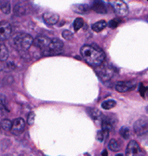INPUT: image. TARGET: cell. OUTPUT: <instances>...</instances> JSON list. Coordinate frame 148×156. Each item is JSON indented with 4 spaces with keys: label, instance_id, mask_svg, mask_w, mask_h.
<instances>
[{
    "label": "cell",
    "instance_id": "22",
    "mask_svg": "<svg viewBox=\"0 0 148 156\" xmlns=\"http://www.w3.org/2000/svg\"><path fill=\"white\" fill-rule=\"evenodd\" d=\"M12 126V122L9 119H3L0 123V127H2L6 131H10Z\"/></svg>",
    "mask_w": 148,
    "mask_h": 156
},
{
    "label": "cell",
    "instance_id": "13",
    "mask_svg": "<svg viewBox=\"0 0 148 156\" xmlns=\"http://www.w3.org/2000/svg\"><path fill=\"white\" fill-rule=\"evenodd\" d=\"M92 9H93L94 11H96L98 13H101V14H104V13L107 12L106 6L102 1H95V2H93V4H92Z\"/></svg>",
    "mask_w": 148,
    "mask_h": 156
},
{
    "label": "cell",
    "instance_id": "3",
    "mask_svg": "<svg viewBox=\"0 0 148 156\" xmlns=\"http://www.w3.org/2000/svg\"><path fill=\"white\" fill-rule=\"evenodd\" d=\"M34 43L33 37L25 33L16 34L12 38L13 46L19 51H26L28 50Z\"/></svg>",
    "mask_w": 148,
    "mask_h": 156
},
{
    "label": "cell",
    "instance_id": "29",
    "mask_svg": "<svg viewBox=\"0 0 148 156\" xmlns=\"http://www.w3.org/2000/svg\"><path fill=\"white\" fill-rule=\"evenodd\" d=\"M28 124L29 125H33L34 122V112H30L29 115H28V120H27Z\"/></svg>",
    "mask_w": 148,
    "mask_h": 156
},
{
    "label": "cell",
    "instance_id": "4",
    "mask_svg": "<svg viewBox=\"0 0 148 156\" xmlns=\"http://www.w3.org/2000/svg\"><path fill=\"white\" fill-rule=\"evenodd\" d=\"M95 72L98 74V76L104 82L109 81L115 74V69L113 66H111L107 62H103L99 66L95 68Z\"/></svg>",
    "mask_w": 148,
    "mask_h": 156
},
{
    "label": "cell",
    "instance_id": "9",
    "mask_svg": "<svg viewBox=\"0 0 148 156\" xmlns=\"http://www.w3.org/2000/svg\"><path fill=\"white\" fill-rule=\"evenodd\" d=\"M136 87V82L133 81H121L117 83L116 89L120 93H125L128 91L133 90Z\"/></svg>",
    "mask_w": 148,
    "mask_h": 156
},
{
    "label": "cell",
    "instance_id": "31",
    "mask_svg": "<svg viewBox=\"0 0 148 156\" xmlns=\"http://www.w3.org/2000/svg\"><path fill=\"white\" fill-rule=\"evenodd\" d=\"M102 155H103V156H108V152H107V151H106V150H103V151H102Z\"/></svg>",
    "mask_w": 148,
    "mask_h": 156
},
{
    "label": "cell",
    "instance_id": "20",
    "mask_svg": "<svg viewBox=\"0 0 148 156\" xmlns=\"http://www.w3.org/2000/svg\"><path fill=\"white\" fill-rule=\"evenodd\" d=\"M117 105V101L114 100H107L105 101H103L102 103V108L104 110H110V109H113L114 107H116Z\"/></svg>",
    "mask_w": 148,
    "mask_h": 156
},
{
    "label": "cell",
    "instance_id": "11",
    "mask_svg": "<svg viewBox=\"0 0 148 156\" xmlns=\"http://www.w3.org/2000/svg\"><path fill=\"white\" fill-rule=\"evenodd\" d=\"M116 120L114 118H111V117H108V116H105L103 117V119L102 121V127L103 129L102 130H105V131H112L115 126H116Z\"/></svg>",
    "mask_w": 148,
    "mask_h": 156
},
{
    "label": "cell",
    "instance_id": "19",
    "mask_svg": "<svg viewBox=\"0 0 148 156\" xmlns=\"http://www.w3.org/2000/svg\"><path fill=\"white\" fill-rule=\"evenodd\" d=\"M90 9V6L88 4H79V5H76L75 8H74V10L78 13H84L87 12Z\"/></svg>",
    "mask_w": 148,
    "mask_h": 156
},
{
    "label": "cell",
    "instance_id": "10",
    "mask_svg": "<svg viewBox=\"0 0 148 156\" xmlns=\"http://www.w3.org/2000/svg\"><path fill=\"white\" fill-rule=\"evenodd\" d=\"M24 128H25L24 120L23 118H16L12 122L10 131L13 135H20L24 131Z\"/></svg>",
    "mask_w": 148,
    "mask_h": 156
},
{
    "label": "cell",
    "instance_id": "28",
    "mask_svg": "<svg viewBox=\"0 0 148 156\" xmlns=\"http://www.w3.org/2000/svg\"><path fill=\"white\" fill-rule=\"evenodd\" d=\"M63 37L64 39H66V40H72V38H73V34L68 31V30H64L63 32Z\"/></svg>",
    "mask_w": 148,
    "mask_h": 156
},
{
    "label": "cell",
    "instance_id": "6",
    "mask_svg": "<svg viewBox=\"0 0 148 156\" xmlns=\"http://www.w3.org/2000/svg\"><path fill=\"white\" fill-rule=\"evenodd\" d=\"M143 151L136 141H129L126 150V156H143Z\"/></svg>",
    "mask_w": 148,
    "mask_h": 156
},
{
    "label": "cell",
    "instance_id": "23",
    "mask_svg": "<svg viewBox=\"0 0 148 156\" xmlns=\"http://www.w3.org/2000/svg\"><path fill=\"white\" fill-rule=\"evenodd\" d=\"M25 9H26V8H24L23 6L20 5V4H18V5H16L15 8H14V12H15V14H17V15L22 16V15H24V14H25V12H26Z\"/></svg>",
    "mask_w": 148,
    "mask_h": 156
},
{
    "label": "cell",
    "instance_id": "27",
    "mask_svg": "<svg viewBox=\"0 0 148 156\" xmlns=\"http://www.w3.org/2000/svg\"><path fill=\"white\" fill-rule=\"evenodd\" d=\"M121 23V20L118 19V18H116V19H113L111 20V21L108 23V26L111 27V28H115L117 26H118V24Z\"/></svg>",
    "mask_w": 148,
    "mask_h": 156
},
{
    "label": "cell",
    "instance_id": "33",
    "mask_svg": "<svg viewBox=\"0 0 148 156\" xmlns=\"http://www.w3.org/2000/svg\"><path fill=\"white\" fill-rule=\"evenodd\" d=\"M5 156H12V155H5Z\"/></svg>",
    "mask_w": 148,
    "mask_h": 156
},
{
    "label": "cell",
    "instance_id": "24",
    "mask_svg": "<svg viewBox=\"0 0 148 156\" xmlns=\"http://www.w3.org/2000/svg\"><path fill=\"white\" fill-rule=\"evenodd\" d=\"M131 134V132H129V128L128 126H122L121 129H120V136H122V138L124 140H128L129 138V135Z\"/></svg>",
    "mask_w": 148,
    "mask_h": 156
},
{
    "label": "cell",
    "instance_id": "2",
    "mask_svg": "<svg viewBox=\"0 0 148 156\" xmlns=\"http://www.w3.org/2000/svg\"><path fill=\"white\" fill-rule=\"evenodd\" d=\"M83 60L90 66L97 67L105 61L103 50L96 45H85L80 48Z\"/></svg>",
    "mask_w": 148,
    "mask_h": 156
},
{
    "label": "cell",
    "instance_id": "15",
    "mask_svg": "<svg viewBox=\"0 0 148 156\" xmlns=\"http://www.w3.org/2000/svg\"><path fill=\"white\" fill-rule=\"evenodd\" d=\"M8 112H9L8 102H7V100L2 96L0 98V113H8Z\"/></svg>",
    "mask_w": 148,
    "mask_h": 156
},
{
    "label": "cell",
    "instance_id": "5",
    "mask_svg": "<svg viewBox=\"0 0 148 156\" xmlns=\"http://www.w3.org/2000/svg\"><path fill=\"white\" fill-rule=\"evenodd\" d=\"M11 34H12V27L9 23L6 21L0 23V44L8 40L11 36Z\"/></svg>",
    "mask_w": 148,
    "mask_h": 156
},
{
    "label": "cell",
    "instance_id": "32",
    "mask_svg": "<svg viewBox=\"0 0 148 156\" xmlns=\"http://www.w3.org/2000/svg\"><path fill=\"white\" fill-rule=\"evenodd\" d=\"M117 156H123V155H122V154H117Z\"/></svg>",
    "mask_w": 148,
    "mask_h": 156
},
{
    "label": "cell",
    "instance_id": "18",
    "mask_svg": "<svg viewBox=\"0 0 148 156\" xmlns=\"http://www.w3.org/2000/svg\"><path fill=\"white\" fill-rule=\"evenodd\" d=\"M109 148L111 151H118L121 148V143L118 140L113 139L109 141Z\"/></svg>",
    "mask_w": 148,
    "mask_h": 156
},
{
    "label": "cell",
    "instance_id": "21",
    "mask_svg": "<svg viewBox=\"0 0 148 156\" xmlns=\"http://www.w3.org/2000/svg\"><path fill=\"white\" fill-rule=\"evenodd\" d=\"M10 2L9 1H0V9L4 13L8 14L10 12Z\"/></svg>",
    "mask_w": 148,
    "mask_h": 156
},
{
    "label": "cell",
    "instance_id": "8",
    "mask_svg": "<svg viewBox=\"0 0 148 156\" xmlns=\"http://www.w3.org/2000/svg\"><path fill=\"white\" fill-rule=\"evenodd\" d=\"M111 5L113 6L115 13L120 17L126 16L128 12V5L123 1H113L112 3H111Z\"/></svg>",
    "mask_w": 148,
    "mask_h": 156
},
{
    "label": "cell",
    "instance_id": "16",
    "mask_svg": "<svg viewBox=\"0 0 148 156\" xmlns=\"http://www.w3.org/2000/svg\"><path fill=\"white\" fill-rule=\"evenodd\" d=\"M88 114L90 115V117L93 120H98L101 118V116H102V112L100 110L98 109H95V108H90L88 110Z\"/></svg>",
    "mask_w": 148,
    "mask_h": 156
},
{
    "label": "cell",
    "instance_id": "26",
    "mask_svg": "<svg viewBox=\"0 0 148 156\" xmlns=\"http://www.w3.org/2000/svg\"><path fill=\"white\" fill-rule=\"evenodd\" d=\"M108 131H105V130H100L98 131L97 133V138H98V140L99 141H103L107 136H108Z\"/></svg>",
    "mask_w": 148,
    "mask_h": 156
},
{
    "label": "cell",
    "instance_id": "25",
    "mask_svg": "<svg viewBox=\"0 0 148 156\" xmlns=\"http://www.w3.org/2000/svg\"><path fill=\"white\" fill-rule=\"evenodd\" d=\"M84 25V20L82 18H77L74 22V28L76 31H78Z\"/></svg>",
    "mask_w": 148,
    "mask_h": 156
},
{
    "label": "cell",
    "instance_id": "1",
    "mask_svg": "<svg viewBox=\"0 0 148 156\" xmlns=\"http://www.w3.org/2000/svg\"><path fill=\"white\" fill-rule=\"evenodd\" d=\"M33 44L36 48H38L41 50V52L46 56L57 55L62 51L63 48V43L60 39L49 38L44 35H39L36 37L34 40Z\"/></svg>",
    "mask_w": 148,
    "mask_h": 156
},
{
    "label": "cell",
    "instance_id": "14",
    "mask_svg": "<svg viewBox=\"0 0 148 156\" xmlns=\"http://www.w3.org/2000/svg\"><path fill=\"white\" fill-rule=\"evenodd\" d=\"M106 25H107V23L103 20V21H99V22H97V23L92 24L91 28H92V30H93L94 32H101V31H103L106 27Z\"/></svg>",
    "mask_w": 148,
    "mask_h": 156
},
{
    "label": "cell",
    "instance_id": "12",
    "mask_svg": "<svg viewBox=\"0 0 148 156\" xmlns=\"http://www.w3.org/2000/svg\"><path fill=\"white\" fill-rule=\"evenodd\" d=\"M43 19L47 24L49 25H53L56 24L59 21V16L51 11H46L43 15Z\"/></svg>",
    "mask_w": 148,
    "mask_h": 156
},
{
    "label": "cell",
    "instance_id": "17",
    "mask_svg": "<svg viewBox=\"0 0 148 156\" xmlns=\"http://www.w3.org/2000/svg\"><path fill=\"white\" fill-rule=\"evenodd\" d=\"M9 58V50L3 45L0 44V62H4Z\"/></svg>",
    "mask_w": 148,
    "mask_h": 156
},
{
    "label": "cell",
    "instance_id": "7",
    "mask_svg": "<svg viewBox=\"0 0 148 156\" xmlns=\"http://www.w3.org/2000/svg\"><path fill=\"white\" fill-rule=\"evenodd\" d=\"M133 129H134L135 133L138 136H144V135H146L147 134V130H148L147 120L145 118H142V119L137 120L134 123Z\"/></svg>",
    "mask_w": 148,
    "mask_h": 156
},
{
    "label": "cell",
    "instance_id": "30",
    "mask_svg": "<svg viewBox=\"0 0 148 156\" xmlns=\"http://www.w3.org/2000/svg\"><path fill=\"white\" fill-rule=\"evenodd\" d=\"M144 91H145V89H144L143 86V85H141V89H140V92H141V95H142V96H143V95H144Z\"/></svg>",
    "mask_w": 148,
    "mask_h": 156
}]
</instances>
